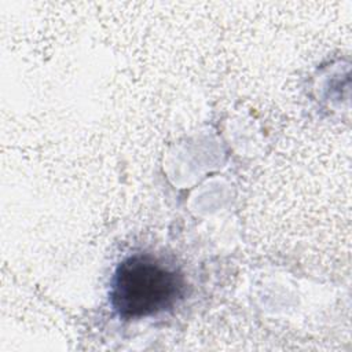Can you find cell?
<instances>
[{
    "label": "cell",
    "instance_id": "cell-1",
    "mask_svg": "<svg viewBox=\"0 0 352 352\" xmlns=\"http://www.w3.org/2000/svg\"><path fill=\"white\" fill-rule=\"evenodd\" d=\"M187 292L184 275L151 253H133L114 270L109 301L125 320L155 316L182 301Z\"/></svg>",
    "mask_w": 352,
    "mask_h": 352
}]
</instances>
